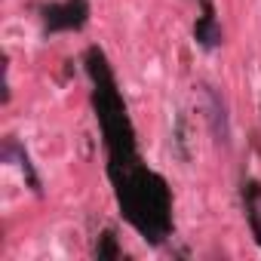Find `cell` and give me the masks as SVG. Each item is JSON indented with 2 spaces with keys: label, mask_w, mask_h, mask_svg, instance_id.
I'll return each mask as SVG.
<instances>
[{
  "label": "cell",
  "mask_w": 261,
  "mask_h": 261,
  "mask_svg": "<svg viewBox=\"0 0 261 261\" xmlns=\"http://www.w3.org/2000/svg\"><path fill=\"white\" fill-rule=\"evenodd\" d=\"M120 203L142 233H148L151 240H160L169 230V197L166 188L157 175L142 172V169H129L123 172L120 181Z\"/></svg>",
  "instance_id": "1"
},
{
  "label": "cell",
  "mask_w": 261,
  "mask_h": 261,
  "mask_svg": "<svg viewBox=\"0 0 261 261\" xmlns=\"http://www.w3.org/2000/svg\"><path fill=\"white\" fill-rule=\"evenodd\" d=\"M89 16V7L83 0H68V4H56V7H46L43 19H46V28L49 31H65V28H80Z\"/></svg>",
  "instance_id": "2"
},
{
  "label": "cell",
  "mask_w": 261,
  "mask_h": 261,
  "mask_svg": "<svg viewBox=\"0 0 261 261\" xmlns=\"http://www.w3.org/2000/svg\"><path fill=\"white\" fill-rule=\"evenodd\" d=\"M197 40L203 43V46H215L218 40H221V31H218V25H215V19L212 16H206V19H200V25H197Z\"/></svg>",
  "instance_id": "3"
},
{
  "label": "cell",
  "mask_w": 261,
  "mask_h": 261,
  "mask_svg": "<svg viewBox=\"0 0 261 261\" xmlns=\"http://www.w3.org/2000/svg\"><path fill=\"white\" fill-rule=\"evenodd\" d=\"M98 258H117V246H114V237L105 233L101 246H98Z\"/></svg>",
  "instance_id": "4"
}]
</instances>
